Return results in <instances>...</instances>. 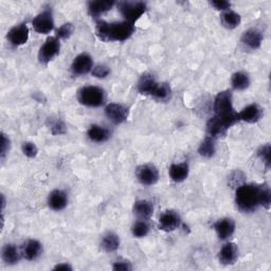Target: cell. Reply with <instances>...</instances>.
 I'll list each match as a JSON object with an SVG mask.
<instances>
[{"mask_svg": "<svg viewBox=\"0 0 271 271\" xmlns=\"http://www.w3.org/2000/svg\"><path fill=\"white\" fill-rule=\"evenodd\" d=\"M158 86H159V83L156 81L154 75H152L151 73H148V72L141 75V78L138 82V85H137L138 90L140 93L150 95V96L154 95Z\"/></svg>", "mask_w": 271, "mask_h": 271, "instance_id": "17", "label": "cell"}, {"mask_svg": "<svg viewBox=\"0 0 271 271\" xmlns=\"http://www.w3.org/2000/svg\"><path fill=\"white\" fill-rule=\"evenodd\" d=\"M214 111L215 115L224 121L229 128L239 121L237 112L233 107L232 92L230 90H224L217 93L214 100Z\"/></svg>", "mask_w": 271, "mask_h": 271, "instance_id": "3", "label": "cell"}, {"mask_svg": "<svg viewBox=\"0 0 271 271\" xmlns=\"http://www.w3.org/2000/svg\"><path fill=\"white\" fill-rule=\"evenodd\" d=\"M258 156L263 160L266 167H269L270 165V144H265L260 147L258 150Z\"/></svg>", "mask_w": 271, "mask_h": 271, "instance_id": "37", "label": "cell"}, {"mask_svg": "<svg viewBox=\"0 0 271 271\" xmlns=\"http://www.w3.org/2000/svg\"><path fill=\"white\" fill-rule=\"evenodd\" d=\"M118 8L121 15L125 18V22L131 23L133 25L138 20H140V17L147 10L146 5L142 2H121L119 3Z\"/></svg>", "mask_w": 271, "mask_h": 271, "instance_id": "5", "label": "cell"}, {"mask_svg": "<svg viewBox=\"0 0 271 271\" xmlns=\"http://www.w3.org/2000/svg\"><path fill=\"white\" fill-rule=\"evenodd\" d=\"M78 99L85 106L100 107L105 103V91L98 86H86L79 91Z\"/></svg>", "mask_w": 271, "mask_h": 271, "instance_id": "4", "label": "cell"}, {"mask_svg": "<svg viewBox=\"0 0 271 271\" xmlns=\"http://www.w3.org/2000/svg\"><path fill=\"white\" fill-rule=\"evenodd\" d=\"M241 22H242L241 15L234 11L229 10L222 14V23L227 29L233 30L237 28L241 25Z\"/></svg>", "mask_w": 271, "mask_h": 271, "instance_id": "28", "label": "cell"}, {"mask_svg": "<svg viewBox=\"0 0 271 271\" xmlns=\"http://www.w3.org/2000/svg\"><path fill=\"white\" fill-rule=\"evenodd\" d=\"M73 31H74V26L71 23H66L56 30L55 37H57L59 40H67L72 35Z\"/></svg>", "mask_w": 271, "mask_h": 271, "instance_id": "33", "label": "cell"}, {"mask_svg": "<svg viewBox=\"0 0 271 271\" xmlns=\"http://www.w3.org/2000/svg\"><path fill=\"white\" fill-rule=\"evenodd\" d=\"M119 246H120V239H119L117 234L112 232H108L107 234H105L101 242L102 249L108 253L117 251L119 249Z\"/></svg>", "mask_w": 271, "mask_h": 271, "instance_id": "26", "label": "cell"}, {"mask_svg": "<svg viewBox=\"0 0 271 271\" xmlns=\"http://www.w3.org/2000/svg\"><path fill=\"white\" fill-rule=\"evenodd\" d=\"M149 225L147 224L146 220H139V222L134 223L132 228H131V232H132V235L134 237H139V239H141V237H145L148 233H149Z\"/></svg>", "mask_w": 271, "mask_h": 271, "instance_id": "32", "label": "cell"}, {"mask_svg": "<svg viewBox=\"0 0 271 271\" xmlns=\"http://www.w3.org/2000/svg\"><path fill=\"white\" fill-rule=\"evenodd\" d=\"M171 95H172V89L169 87V85L166 83H160L152 98L160 102H166L171 99Z\"/></svg>", "mask_w": 271, "mask_h": 271, "instance_id": "31", "label": "cell"}, {"mask_svg": "<svg viewBox=\"0 0 271 271\" xmlns=\"http://www.w3.org/2000/svg\"><path fill=\"white\" fill-rule=\"evenodd\" d=\"M24 155H26L29 158H35L38 154V148L37 146L32 143V142H25L22 146Z\"/></svg>", "mask_w": 271, "mask_h": 271, "instance_id": "35", "label": "cell"}, {"mask_svg": "<svg viewBox=\"0 0 271 271\" xmlns=\"http://www.w3.org/2000/svg\"><path fill=\"white\" fill-rule=\"evenodd\" d=\"M136 176L143 185H154L159 180L158 168L152 164H143L136 169Z\"/></svg>", "mask_w": 271, "mask_h": 271, "instance_id": "8", "label": "cell"}, {"mask_svg": "<svg viewBox=\"0 0 271 271\" xmlns=\"http://www.w3.org/2000/svg\"><path fill=\"white\" fill-rule=\"evenodd\" d=\"M211 6L218 11H229L231 8V4L229 2H224V0H220V2H211Z\"/></svg>", "mask_w": 271, "mask_h": 271, "instance_id": "40", "label": "cell"}, {"mask_svg": "<svg viewBox=\"0 0 271 271\" xmlns=\"http://www.w3.org/2000/svg\"><path fill=\"white\" fill-rule=\"evenodd\" d=\"M198 152L199 155L205 157V158H212L215 152H216V144H215V139L211 137H206L205 140H203L199 147H198Z\"/></svg>", "mask_w": 271, "mask_h": 271, "instance_id": "29", "label": "cell"}, {"mask_svg": "<svg viewBox=\"0 0 271 271\" xmlns=\"http://www.w3.org/2000/svg\"><path fill=\"white\" fill-rule=\"evenodd\" d=\"M189 164L186 162L173 163L168 169V174L171 179L175 182H182L189 176Z\"/></svg>", "mask_w": 271, "mask_h": 271, "instance_id": "21", "label": "cell"}, {"mask_svg": "<svg viewBox=\"0 0 271 271\" xmlns=\"http://www.w3.org/2000/svg\"><path fill=\"white\" fill-rule=\"evenodd\" d=\"M89 139L95 143H104L110 138V131L100 125H91L87 131Z\"/></svg>", "mask_w": 271, "mask_h": 271, "instance_id": "23", "label": "cell"}, {"mask_svg": "<svg viewBox=\"0 0 271 271\" xmlns=\"http://www.w3.org/2000/svg\"><path fill=\"white\" fill-rule=\"evenodd\" d=\"M133 213L137 215L140 219L146 220L151 217L154 213V206L151 205V202L145 199H141L134 202L133 205Z\"/></svg>", "mask_w": 271, "mask_h": 271, "instance_id": "22", "label": "cell"}, {"mask_svg": "<svg viewBox=\"0 0 271 271\" xmlns=\"http://www.w3.org/2000/svg\"><path fill=\"white\" fill-rule=\"evenodd\" d=\"M93 69L92 57L87 53H82L78 55L71 65V71L74 75H84Z\"/></svg>", "mask_w": 271, "mask_h": 271, "instance_id": "12", "label": "cell"}, {"mask_svg": "<svg viewBox=\"0 0 271 271\" xmlns=\"http://www.w3.org/2000/svg\"><path fill=\"white\" fill-rule=\"evenodd\" d=\"M219 262L223 265H233L239 259V247L234 243H227L218 253Z\"/></svg>", "mask_w": 271, "mask_h": 271, "instance_id": "16", "label": "cell"}, {"mask_svg": "<svg viewBox=\"0 0 271 271\" xmlns=\"http://www.w3.org/2000/svg\"><path fill=\"white\" fill-rule=\"evenodd\" d=\"M113 6L114 2H109V0H106V2H90L88 4V13L96 18L100 15L111 10Z\"/></svg>", "mask_w": 271, "mask_h": 271, "instance_id": "25", "label": "cell"}, {"mask_svg": "<svg viewBox=\"0 0 271 271\" xmlns=\"http://www.w3.org/2000/svg\"><path fill=\"white\" fill-rule=\"evenodd\" d=\"M232 87L235 90H245L250 86V78L246 72L237 71L231 78Z\"/></svg>", "mask_w": 271, "mask_h": 271, "instance_id": "27", "label": "cell"}, {"mask_svg": "<svg viewBox=\"0 0 271 271\" xmlns=\"http://www.w3.org/2000/svg\"><path fill=\"white\" fill-rule=\"evenodd\" d=\"M91 73L93 76H95L98 79H105L109 75L110 69L105 65H96L93 67Z\"/></svg>", "mask_w": 271, "mask_h": 271, "instance_id": "36", "label": "cell"}, {"mask_svg": "<svg viewBox=\"0 0 271 271\" xmlns=\"http://www.w3.org/2000/svg\"><path fill=\"white\" fill-rule=\"evenodd\" d=\"M60 51H61L60 40L55 36L48 37L40 49L38 60L42 64L48 65L51 61H53L60 54Z\"/></svg>", "mask_w": 271, "mask_h": 271, "instance_id": "6", "label": "cell"}, {"mask_svg": "<svg viewBox=\"0 0 271 271\" xmlns=\"http://www.w3.org/2000/svg\"><path fill=\"white\" fill-rule=\"evenodd\" d=\"M271 203V191L267 183L261 184V206L269 209Z\"/></svg>", "mask_w": 271, "mask_h": 271, "instance_id": "34", "label": "cell"}, {"mask_svg": "<svg viewBox=\"0 0 271 271\" xmlns=\"http://www.w3.org/2000/svg\"><path fill=\"white\" fill-rule=\"evenodd\" d=\"M32 26L37 33L48 34L54 29L53 13L51 9H45L32 21Z\"/></svg>", "mask_w": 271, "mask_h": 271, "instance_id": "7", "label": "cell"}, {"mask_svg": "<svg viewBox=\"0 0 271 271\" xmlns=\"http://www.w3.org/2000/svg\"><path fill=\"white\" fill-rule=\"evenodd\" d=\"M105 114L108 118V120L115 125L124 123L129 114L128 108L118 104V103H110L105 108Z\"/></svg>", "mask_w": 271, "mask_h": 271, "instance_id": "10", "label": "cell"}, {"mask_svg": "<svg viewBox=\"0 0 271 271\" xmlns=\"http://www.w3.org/2000/svg\"><path fill=\"white\" fill-rule=\"evenodd\" d=\"M10 146H11L10 139L7 137L5 133H3L2 134V158L3 159L6 157V155L8 154V151L10 150Z\"/></svg>", "mask_w": 271, "mask_h": 271, "instance_id": "41", "label": "cell"}, {"mask_svg": "<svg viewBox=\"0 0 271 271\" xmlns=\"http://www.w3.org/2000/svg\"><path fill=\"white\" fill-rule=\"evenodd\" d=\"M29 40V28L27 24H20L8 32V41L14 47L25 45Z\"/></svg>", "mask_w": 271, "mask_h": 271, "instance_id": "11", "label": "cell"}, {"mask_svg": "<svg viewBox=\"0 0 271 271\" xmlns=\"http://www.w3.org/2000/svg\"><path fill=\"white\" fill-rule=\"evenodd\" d=\"M235 191V202L240 211L252 213L261 207V184L244 183Z\"/></svg>", "mask_w": 271, "mask_h": 271, "instance_id": "2", "label": "cell"}, {"mask_svg": "<svg viewBox=\"0 0 271 271\" xmlns=\"http://www.w3.org/2000/svg\"><path fill=\"white\" fill-rule=\"evenodd\" d=\"M49 207L53 211H62L67 207L68 197L65 191L54 190L50 193L48 198Z\"/></svg>", "mask_w": 271, "mask_h": 271, "instance_id": "20", "label": "cell"}, {"mask_svg": "<svg viewBox=\"0 0 271 271\" xmlns=\"http://www.w3.org/2000/svg\"><path fill=\"white\" fill-rule=\"evenodd\" d=\"M53 269L54 270H66V271H68V270H72V267L68 263H62V264L56 265Z\"/></svg>", "mask_w": 271, "mask_h": 271, "instance_id": "42", "label": "cell"}, {"mask_svg": "<svg viewBox=\"0 0 271 271\" xmlns=\"http://www.w3.org/2000/svg\"><path fill=\"white\" fill-rule=\"evenodd\" d=\"M246 183V175L244 172H242L241 169H235L233 173L228 178V184L231 189L236 190L237 188H240L241 185Z\"/></svg>", "mask_w": 271, "mask_h": 271, "instance_id": "30", "label": "cell"}, {"mask_svg": "<svg viewBox=\"0 0 271 271\" xmlns=\"http://www.w3.org/2000/svg\"><path fill=\"white\" fill-rule=\"evenodd\" d=\"M43 253V245L36 240H29L22 249L23 257L28 261L37 260Z\"/></svg>", "mask_w": 271, "mask_h": 271, "instance_id": "19", "label": "cell"}, {"mask_svg": "<svg viewBox=\"0 0 271 271\" xmlns=\"http://www.w3.org/2000/svg\"><path fill=\"white\" fill-rule=\"evenodd\" d=\"M136 31L133 24L128 22L107 23L98 21L95 25L96 36L103 42H125L132 36Z\"/></svg>", "mask_w": 271, "mask_h": 271, "instance_id": "1", "label": "cell"}, {"mask_svg": "<svg viewBox=\"0 0 271 271\" xmlns=\"http://www.w3.org/2000/svg\"><path fill=\"white\" fill-rule=\"evenodd\" d=\"M214 229L217 233L219 240L226 241L231 237L235 231V223L232 218H222L218 219L214 224Z\"/></svg>", "mask_w": 271, "mask_h": 271, "instance_id": "15", "label": "cell"}, {"mask_svg": "<svg viewBox=\"0 0 271 271\" xmlns=\"http://www.w3.org/2000/svg\"><path fill=\"white\" fill-rule=\"evenodd\" d=\"M181 225V217L178 212L173 210L164 211L159 217V229L165 232H172Z\"/></svg>", "mask_w": 271, "mask_h": 271, "instance_id": "9", "label": "cell"}, {"mask_svg": "<svg viewBox=\"0 0 271 271\" xmlns=\"http://www.w3.org/2000/svg\"><path fill=\"white\" fill-rule=\"evenodd\" d=\"M50 130L53 134H63L66 132L65 124L61 120H52L50 123Z\"/></svg>", "mask_w": 271, "mask_h": 271, "instance_id": "38", "label": "cell"}, {"mask_svg": "<svg viewBox=\"0 0 271 271\" xmlns=\"http://www.w3.org/2000/svg\"><path fill=\"white\" fill-rule=\"evenodd\" d=\"M242 43L251 50H257L263 43V34L260 30L251 28L243 33Z\"/></svg>", "mask_w": 271, "mask_h": 271, "instance_id": "18", "label": "cell"}, {"mask_svg": "<svg viewBox=\"0 0 271 271\" xmlns=\"http://www.w3.org/2000/svg\"><path fill=\"white\" fill-rule=\"evenodd\" d=\"M228 129L229 127L226 125V123L220 120V119L216 115L212 117L207 123L208 136L215 140L218 138H224L227 134Z\"/></svg>", "mask_w": 271, "mask_h": 271, "instance_id": "14", "label": "cell"}, {"mask_svg": "<svg viewBox=\"0 0 271 271\" xmlns=\"http://www.w3.org/2000/svg\"><path fill=\"white\" fill-rule=\"evenodd\" d=\"M263 117V109L258 104H250L246 106L241 112L237 113L239 121H244L246 123H257Z\"/></svg>", "mask_w": 271, "mask_h": 271, "instance_id": "13", "label": "cell"}, {"mask_svg": "<svg viewBox=\"0 0 271 271\" xmlns=\"http://www.w3.org/2000/svg\"><path fill=\"white\" fill-rule=\"evenodd\" d=\"M23 254L15 245L8 244L3 249V260L8 265H15L21 261Z\"/></svg>", "mask_w": 271, "mask_h": 271, "instance_id": "24", "label": "cell"}, {"mask_svg": "<svg viewBox=\"0 0 271 271\" xmlns=\"http://www.w3.org/2000/svg\"><path fill=\"white\" fill-rule=\"evenodd\" d=\"M112 269L115 271H129L132 269L131 263L126 261V260H122V261H118L113 264Z\"/></svg>", "mask_w": 271, "mask_h": 271, "instance_id": "39", "label": "cell"}]
</instances>
